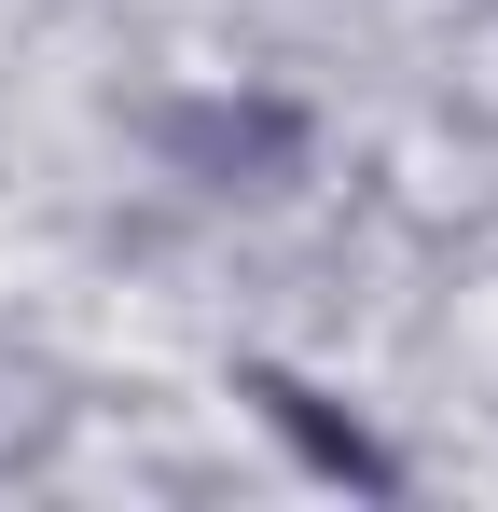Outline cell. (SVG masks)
Segmentation results:
<instances>
[{
	"mask_svg": "<svg viewBox=\"0 0 498 512\" xmlns=\"http://www.w3.org/2000/svg\"><path fill=\"white\" fill-rule=\"evenodd\" d=\"M249 402H263V429H277V443H291L319 485H374V499L402 485V457H388V443H360V429L332 416L319 388H291V374H249Z\"/></svg>",
	"mask_w": 498,
	"mask_h": 512,
	"instance_id": "cell-1",
	"label": "cell"
}]
</instances>
